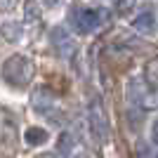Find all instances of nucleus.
Returning a JSON list of instances; mask_svg holds the SVG:
<instances>
[{
  "instance_id": "9",
  "label": "nucleus",
  "mask_w": 158,
  "mask_h": 158,
  "mask_svg": "<svg viewBox=\"0 0 158 158\" xmlns=\"http://www.w3.org/2000/svg\"><path fill=\"white\" fill-rule=\"evenodd\" d=\"M127 99H130L132 104H142L146 99V92H144V87H142L139 80H130V85H127Z\"/></svg>"
},
{
  "instance_id": "10",
  "label": "nucleus",
  "mask_w": 158,
  "mask_h": 158,
  "mask_svg": "<svg viewBox=\"0 0 158 158\" xmlns=\"http://www.w3.org/2000/svg\"><path fill=\"white\" fill-rule=\"evenodd\" d=\"M144 78L149 85H158V59L156 61H149L144 69Z\"/></svg>"
},
{
  "instance_id": "11",
  "label": "nucleus",
  "mask_w": 158,
  "mask_h": 158,
  "mask_svg": "<svg viewBox=\"0 0 158 158\" xmlns=\"http://www.w3.org/2000/svg\"><path fill=\"white\" fill-rule=\"evenodd\" d=\"M57 149H59V153H71V149H73V137H71V135H61Z\"/></svg>"
},
{
  "instance_id": "13",
  "label": "nucleus",
  "mask_w": 158,
  "mask_h": 158,
  "mask_svg": "<svg viewBox=\"0 0 158 158\" xmlns=\"http://www.w3.org/2000/svg\"><path fill=\"white\" fill-rule=\"evenodd\" d=\"M132 2H135V0H118V7H120V12H127V10L132 7Z\"/></svg>"
},
{
  "instance_id": "8",
  "label": "nucleus",
  "mask_w": 158,
  "mask_h": 158,
  "mask_svg": "<svg viewBox=\"0 0 158 158\" xmlns=\"http://www.w3.org/2000/svg\"><path fill=\"white\" fill-rule=\"evenodd\" d=\"M0 33H2V38L10 40V43H19L24 31H21V26L17 21H5V24H0Z\"/></svg>"
},
{
  "instance_id": "12",
  "label": "nucleus",
  "mask_w": 158,
  "mask_h": 158,
  "mask_svg": "<svg viewBox=\"0 0 158 158\" xmlns=\"http://www.w3.org/2000/svg\"><path fill=\"white\" fill-rule=\"evenodd\" d=\"M151 142L158 144V118L153 120V125H151Z\"/></svg>"
},
{
  "instance_id": "5",
  "label": "nucleus",
  "mask_w": 158,
  "mask_h": 158,
  "mask_svg": "<svg viewBox=\"0 0 158 158\" xmlns=\"http://www.w3.org/2000/svg\"><path fill=\"white\" fill-rule=\"evenodd\" d=\"M132 28L137 33H144V35H151L156 33V17L151 12H144V14H137L132 19Z\"/></svg>"
},
{
  "instance_id": "6",
  "label": "nucleus",
  "mask_w": 158,
  "mask_h": 158,
  "mask_svg": "<svg viewBox=\"0 0 158 158\" xmlns=\"http://www.w3.org/2000/svg\"><path fill=\"white\" fill-rule=\"evenodd\" d=\"M57 104L50 94H47V90H38V92L33 94V106H35V111L40 113H50V109Z\"/></svg>"
},
{
  "instance_id": "3",
  "label": "nucleus",
  "mask_w": 158,
  "mask_h": 158,
  "mask_svg": "<svg viewBox=\"0 0 158 158\" xmlns=\"http://www.w3.org/2000/svg\"><path fill=\"white\" fill-rule=\"evenodd\" d=\"M87 120H90V135H92V139L99 142V144H104L109 139V123H106V116L102 111V104H97V102L90 104Z\"/></svg>"
},
{
  "instance_id": "7",
  "label": "nucleus",
  "mask_w": 158,
  "mask_h": 158,
  "mask_svg": "<svg viewBox=\"0 0 158 158\" xmlns=\"http://www.w3.org/2000/svg\"><path fill=\"white\" fill-rule=\"evenodd\" d=\"M24 139H26V144H31V146H40L50 139V135H47L45 127H28V130L24 132Z\"/></svg>"
},
{
  "instance_id": "4",
  "label": "nucleus",
  "mask_w": 158,
  "mask_h": 158,
  "mask_svg": "<svg viewBox=\"0 0 158 158\" xmlns=\"http://www.w3.org/2000/svg\"><path fill=\"white\" fill-rule=\"evenodd\" d=\"M52 43H54V50L61 54V57H69V54L76 50V45H73V38L69 35V31L61 26H57L52 31Z\"/></svg>"
},
{
  "instance_id": "1",
  "label": "nucleus",
  "mask_w": 158,
  "mask_h": 158,
  "mask_svg": "<svg viewBox=\"0 0 158 158\" xmlns=\"http://www.w3.org/2000/svg\"><path fill=\"white\" fill-rule=\"evenodd\" d=\"M111 19V12L106 10V7H87V5H76L71 7V12H69V24L73 26L76 33H94L97 28L106 26Z\"/></svg>"
},
{
  "instance_id": "14",
  "label": "nucleus",
  "mask_w": 158,
  "mask_h": 158,
  "mask_svg": "<svg viewBox=\"0 0 158 158\" xmlns=\"http://www.w3.org/2000/svg\"><path fill=\"white\" fill-rule=\"evenodd\" d=\"M43 2H45L47 7H57V5H61L64 0H43Z\"/></svg>"
},
{
  "instance_id": "2",
  "label": "nucleus",
  "mask_w": 158,
  "mask_h": 158,
  "mask_svg": "<svg viewBox=\"0 0 158 158\" xmlns=\"http://www.w3.org/2000/svg\"><path fill=\"white\" fill-rule=\"evenodd\" d=\"M2 78L12 87H26L33 78V61L24 54H12L2 64Z\"/></svg>"
}]
</instances>
